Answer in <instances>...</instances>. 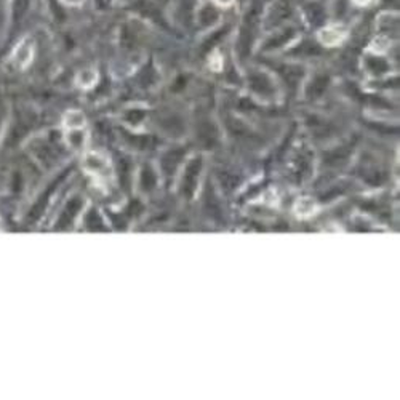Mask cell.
Returning a JSON list of instances; mask_svg holds the SVG:
<instances>
[{
	"instance_id": "cell-9",
	"label": "cell",
	"mask_w": 400,
	"mask_h": 400,
	"mask_svg": "<svg viewBox=\"0 0 400 400\" xmlns=\"http://www.w3.org/2000/svg\"><path fill=\"white\" fill-rule=\"evenodd\" d=\"M283 77H285V80L290 83L291 87H296V83L299 80V77L303 76V69H299V68H283Z\"/></svg>"
},
{
	"instance_id": "cell-8",
	"label": "cell",
	"mask_w": 400,
	"mask_h": 400,
	"mask_svg": "<svg viewBox=\"0 0 400 400\" xmlns=\"http://www.w3.org/2000/svg\"><path fill=\"white\" fill-rule=\"evenodd\" d=\"M198 16H200V23L205 24V26H210V24H213L216 20H218V13H216V10L210 5L204 7L202 10H200Z\"/></svg>"
},
{
	"instance_id": "cell-10",
	"label": "cell",
	"mask_w": 400,
	"mask_h": 400,
	"mask_svg": "<svg viewBox=\"0 0 400 400\" xmlns=\"http://www.w3.org/2000/svg\"><path fill=\"white\" fill-rule=\"evenodd\" d=\"M83 115L80 112H69L66 115V125H68L69 128H74V130H79L82 125H83Z\"/></svg>"
},
{
	"instance_id": "cell-13",
	"label": "cell",
	"mask_w": 400,
	"mask_h": 400,
	"mask_svg": "<svg viewBox=\"0 0 400 400\" xmlns=\"http://www.w3.org/2000/svg\"><path fill=\"white\" fill-rule=\"evenodd\" d=\"M66 4H71V5H79V4H82L83 0H64Z\"/></svg>"
},
{
	"instance_id": "cell-2",
	"label": "cell",
	"mask_w": 400,
	"mask_h": 400,
	"mask_svg": "<svg viewBox=\"0 0 400 400\" xmlns=\"http://www.w3.org/2000/svg\"><path fill=\"white\" fill-rule=\"evenodd\" d=\"M202 170V159L197 157L192 162L187 165L186 168V174H184V181H182V190H184V194L189 197L194 194V189H195V184H197V178H198V173Z\"/></svg>"
},
{
	"instance_id": "cell-1",
	"label": "cell",
	"mask_w": 400,
	"mask_h": 400,
	"mask_svg": "<svg viewBox=\"0 0 400 400\" xmlns=\"http://www.w3.org/2000/svg\"><path fill=\"white\" fill-rule=\"evenodd\" d=\"M258 12H260V8H256L255 5L245 16V24H244V29H242V53H248L250 45H252V40L255 37V31H256V23H258Z\"/></svg>"
},
{
	"instance_id": "cell-11",
	"label": "cell",
	"mask_w": 400,
	"mask_h": 400,
	"mask_svg": "<svg viewBox=\"0 0 400 400\" xmlns=\"http://www.w3.org/2000/svg\"><path fill=\"white\" fill-rule=\"evenodd\" d=\"M368 69L373 72V74H384L387 71V63L379 60V58H370V64H368Z\"/></svg>"
},
{
	"instance_id": "cell-6",
	"label": "cell",
	"mask_w": 400,
	"mask_h": 400,
	"mask_svg": "<svg viewBox=\"0 0 400 400\" xmlns=\"http://www.w3.org/2000/svg\"><path fill=\"white\" fill-rule=\"evenodd\" d=\"M295 36V31L293 29H285L283 32H280V34L277 36H274L272 39H269L268 44L264 45L266 50H274V48H280L282 45H285L288 40H291V37Z\"/></svg>"
},
{
	"instance_id": "cell-12",
	"label": "cell",
	"mask_w": 400,
	"mask_h": 400,
	"mask_svg": "<svg viewBox=\"0 0 400 400\" xmlns=\"http://www.w3.org/2000/svg\"><path fill=\"white\" fill-rule=\"evenodd\" d=\"M216 2H218V5H221V7H228L232 4V0H216Z\"/></svg>"
},
{
	"instance_id": "cell-3",
	"label": "cell",
	"mask_w": 400,
	"mask_h": 400,
	"mask_svg": "<svg viewBox=\"0 0 400 400\" xmlns=\"http://www.w3.org/2000/svg\"><path fill=\"white\" fill-rule=\"evenodd\" d=\"M250 85H252L253 91H256L260 96H269L272 93V85L271 80L264 76V74H253L250 77Z\"/></svg>"
},
{
	"instance_id": "cell-4",
	"label": "cell",
	"mask_w": 400,
	"mask_h": 400,
	"mask_svg": "<svg viewBox=\"0 0 400 400\" xmlns=\"http://www.w3.org/2000/svg\"><path fill=\"white\" fill-rule=\"evenodd\" d=\"M344 36V31L339 28H325L320 32V40L325 45H336Z\"/></svg>"
},
{
	"instance_id": "cell-14",
	"label": "cell",
	"mask_w": 400,
	"mask_h": 400,
	"mask_svg": "<svg viewBox=\"0 0 400 400\" xmlns=\"http://www.w3.org/2000/svg\"><path fill=\"white\" fill-rule=\"evenodd\" d=\"M354 2L357 4V5H366L370 2V0H354Z\"/></svg>"
},
{
	"instance_id": "cell-7",
	"label": "cell",
	"mask_w": 400,
	"mask_h": 400,
	"mask_svg": "<svg viewBox=\"0 0 400 400\" xmlns=\"http://www.w3.org/2000/svg\"><path fill=\"white\" fill-rule=\"evenodd\" d=\"M31 58H32V48H31L29 44L23 42V44L16 48L15 60H16V63L21 66V68H24V66H28V63L31 61Z\"/></svg>"
},
{
	"instance_id": "cell-5",
	"label": "cell",
	"mask_w": 400,
	"mask_h": 400,
	"mask_svg": "<svg viewBox=\"0 0 400 400\" xmlns=\"http://www.w3.org/2000/svg\"><path fill=\"white\" fill-rule=\"evenodd\" d=\"M328 85V79L325 77V76H319V77H315L311 83H309V87H307V91H306V95L309 96V98H319L325 88H327Z\"/></svg>"
}]
</instances>
